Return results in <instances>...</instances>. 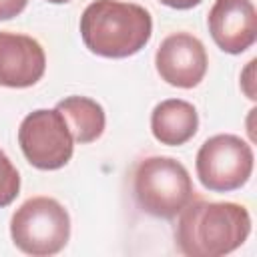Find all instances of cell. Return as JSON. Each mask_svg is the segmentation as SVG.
Here are the masks:
<instances>
[{
    "instance_id": "6da1fadb",
    "label": "cell",
    "mask_w": 257,
    "mask_h": 257,
    "mask_svg": "<svg viewBox=\"0 0 257 257\" xmlns=\"http://www.w3.org/2000/svg\"><path fill=\"white\" fill-rule=\"evenodd\" d=\"M251 233V215L239 203L193 197L179 213L177 249L187 257H221L239 249Z\"/></svg>"
},
{
    "instance_id": "7a4b0ae2",
    "label": "cell",
    "mask_w": 257,
    "mask_h": 257,
    "mask_svg": "<svg viewBox=\"0 0 257 257\" xmlns=\"http://www.w3.org/2000/svg\"><path fill=\"white\" fill-rule=\"evenodd\" d=\"M153 34L149 10L135 2L94 0L80 16L84 46L104 58H128L145 48Z\"/></svg>"
},
{
    "instance_id": "3957f363",
    "label": "cell",
    "mask_w": 257,
    "mask_h": 257,
    "mask_svg": "<svg viewBox=\"0 0 257 257\" xmlns=\"http://www.w3.org/2000/svg\"><path fill=\"white\" fill-rule=\"evenodd\" d=\"M133 193L137 205L157 219H175L195 197L185 165L163 155L139 161L133 173Z\"/></svg>"
},
{
    "instance_id": "277c9868",
    "label": "cell",
    "mask_w": 257,
    "mask_h": 257,
    "mask_svg": "<svg viewBox=\"0 0 257 257\" xmlns=\"http://www.w3.org/2000/svg\"><path fill=\"white\" fill-rule=\"evenodd\" d=\"M10 237L26 255H56L70 239V215L52 197H32L12 213Z\"/></svg>"
},
{
    "instance_id": "5b68a950",
    "label": "cell",
    "mask_w": 257,
    "mask_h": 257,
    "mask_svg": "<svg viewBox=\"0 0 257 257\" xmlns=\"http://www.w3.org/2000/svg\"><path fill=\"white\" fill-rule=\"evenodd\" d=\"M251 145L231 133L209 137L197 151L195 169L201 185L213 193H229L241 189L253 173Z\"/></svg>"
},
{
    "instance_id": "8992f818",
    "label": "cell",
    "mask_w": 257,
    "mask_h": 257,
    "mask_svg": "<svg viewBox=\"0 0 257 257\" xmlns=\"http://www.w3.org/2000/svg\"><path fill=\"white\" fill-rule=\"evenodd\" d=\"M18 145L26 161L40 171L62 169L74 153V139L56 108L26 114L18 126Z\"/></svg>"
},
{
    "instance_id": "52a82bcc",
    "label": "cell",
    "mask_w": 257,
    "mask_h": 257,
    "mask_svg": "<svg viewBox=\"0 0 257 257\" xmlns=\"http://www.w3.org/2000/svg\"><path fill=\"white\" fill-rule=\"evenodd\" d=\"M159 76L177 88H195L207 74L209 58L203 42L189 32H173L155 52Z\"/></svg>"
},
{
    "instance_id": "ba28073f",
    "label": "cell",
    "mask_w": 257,
    "mask_h": 257,
    "mask_svg": "<svg viewBox=\"0 0 257 257\" xmlns=\"http://www.w3.org/2000/svg\"><path fill=\"white\" fill-rule=\"evenodd\" d=\"M207 26L213 42L227 54H241L257 40V10L253 0H215Z\"/></svg>"
},
{
    "instance_id": "9c48e42d",
    "label": "cell",
    "mask_w": 257,
    "mask_h": 257,
    "mask_svg": "<svg viewBox=\"0 0 257 257\" xmlns=\"http://www.w3.org/2000/svg\"><path fill=\"white\" fill-rule=\"evenodd\" d=\"M46 70V54L38 40L0 30V86L28 88Z\"/></svg>"
},
{
    "instance_id": "30bf717a",
    "label": "cell",
    "mask_w": 257,
    "mask_h": 257,
    "mask_svg": "<svg viewBox=\"0 0 257 257\" xmlns=\"http://www.w3.org/2000/svg\"><path fill=\"white\" fill-rule=\"evenodd\" d=\"M199 128L197 108L183 98L161 100L151 112V133L161 145L179 147L195 137Z\"/></svg>"
},
{
    "instance_id": "8fae6325",
    "label": "cell",
    "mask_w": 257,
    "mask_h": 257,
    "mask_svg": "<svg viewBox=\"0 0 257 257\" xmlns=\"http://www.w3.org/2000/svg\"><path fill=\"white\" fill-rule=\"evenodd\" d=\"M54 108L62 114L64 122L68 124V131L74 143L86 145L96 141L104 133V126H106L104 108L88 96H78V94L66 96Z\"/></svg>"
},
{
    "instance_id": "7c38bea8",
    "label": "cell",
    "mask_w": 257,
    "mask_h": 257,
    "mask_svg": "<svg viewBox=\"0 0 257 257\" xmlns=\"http://www.w3.org/2000/svg\"><path fill=\"white\" fill-rule=\"evenodd\" d=\"M20 191V175L8 155L0 149V209L8 207Z\"/></svg>"
},
{
    "instance_id": "4fadbf2b",
    "label": "cell",
    "mask_w": 257,
    "mask_h": 257,
    "mask_svg": "<svg viewBox=\"0 0 257 257\" xmlns=\"http://www.w3.org/2000/svg\"><path fill=\"white\" fill-rule=\"evenodd\" d=\"M28 0H0V20H10L26 8Z\"/></svg>"
},
{
    "instance_id": "5bb4252c",
    "label": "cell",
    "mask_w": 257,
    "mask_h": 257,
    "mask_svg": "<svg viewBox=\"0 0 257 257\" xmlns=\"http://www.w3.org/2000/svg\"><path fill=\"white\" fill-rule=\"evenodd\" d=\"M253 68H255V58L247 62V68H245L243 74H241V78H243V80H241V86H243L245 94H247L251 100L257 98V96H255V90H253Z\"/></svg>"
},
{
    "instance_id": "9a60e30c",
    "label": "cell",
    "mask_w": 257,
    "mask_h": 257,
    "mask_svg": "<svg viewBox=\"0 0 257 257\" xmlns=\"http://www.w3.org/2000/svg\"><path fill=\"white\" fill-rule=\"evenodd\" d=\"M159 2L169 6V8H175V10H189L197 4H201L203 0H159Z\"/></svg>"
},
{
    "instance_id": "2e32d148",
    "label": "cell",
    "mask_w": 257,
    "mask_h": 257,
    "mask_svg": "<svg viewBox=\"0 0 257 257\" xmlns=\"http://www.w3.org/2000/svg\"><path fill=\"white\" fill-rule=\"evenodd\" d=\"M48 2H52V4H66V2H70V0H48Z\"/></svg>"
}]
</instances>
